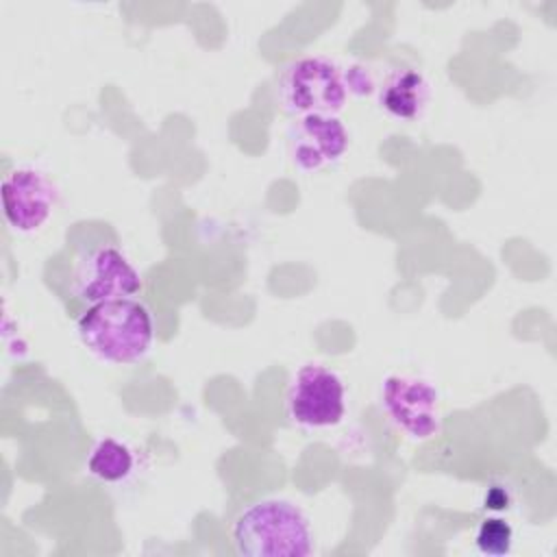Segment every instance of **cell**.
Instances as JSON below:
<instances>
[{
	"instance_id": "obj_1",
	"label": "cell",
	"mask_w": 557,
	"mask_h": 557,
	"mask_svg": "<svg viewBox=\"0 0 557 557\" xmlns=\"http://www.w3.org/2000/svg\"><path fill=\"white\" fill-rule=\"evenodd\" d=\"M76 331L83 346L107 363H137L154 342L152 313L137 298H115L87 307Z\"/></svg>"
},
{
	"instance_id": "obj_2",
	"label": "cell",
	"mask_w": 557,
	"mask_h": 557,
	"mask_svg": "<svg viewBox=\"0 0 557 557\" xmlns=\"http://www.w3.org/2000/svg\"><path fill=\"white\" fill-rule=\"evenodd\" d=\"M313 540L307 513L285 498L257 500L233 522V544L244 557H307Z\"/></svg>"
},
{
	"instance_id": "obj_3",
	"label": "cell",
	"mask_w": 557,
	"mask_h": 557,
	"mask_svg": "<svg viewBox=\"0 0 557 557\" xmlns=\"http://www.w3.org/2000/svg\"><path fill=\"white\" fill-rule=\"evenodd\" d=\"M276 98L281 109L296 117L337 115L348 102L344 67L322 54L298 57L278 72Z\"/></svg>"
},
{
	"instance_id": "obj_4",
	"label": "cell",
	"mask_w": 557,
	"mask_h": 557,
	"mask_svg": "<svg viewBox=\"0 0 557 557\" xmlns=\"http://www.w3.org/2000/svg\"><path fill=\"white\" fill-rule=\"evenodd\" d=\"M72 294L87 307L133 298L141 292L144 281L131 259L113 244H100L81 252L70 274Z\"/></svg>"
},
{
	"instance_id": "obj_5",
	"label": "cell",
	"mask_w": 557,
	"mask_h": 557,
	"mask_svg": "<svg viewBox=\"0 0 557 557\" xmlns=\"http://www.w3.org/2000/svg\"><path fill=\"white\" fill-rule=\"evenodd\" d=\"M287 413L305 429L337 426L346 413L342 376L322 363L300 366L287 387Z\"/></svg>"
},
{
	"instance_id": "obj_6",
	"label": "cell",
	"mask_w": 557,
	"mask_h": 557,
	"mask_svg": "<svg viewBox=\"0 0 557 557\" xmlns=\"http://www.w3.org/2000/svg\"><path fill=\"white\" fill-rule=\"evenodd\" d=\"M381 407L389 422L413 440L440 433V394L426 379L389 374L381 385Z\"/></svg>"
},
{
	"instance_id": "obj_7",
	"label": "cell",
	"mask_w": 557,
	"mask_h": 557,
	"mask_svg": "<svg viewBox=\"0 0 557 557\" xmlns=\"http://www.w3.org/2000/svg\"><path fill=\"white\" fill-rule=\"evenodd\" d=\"M0 196L7 224L22 235L39 231L54 213L59 200L57 185L50 176L30 165L4 174Z\"/></svg>"
},
{
	"instance_id": "obj_8",
	"label": "cell",
	"mask_w": 557,
	"mask_h": 557,
	"mask_svg": "<svg viewBox=\"0 0 557 557\" xmlns=\"http://www.w3.org/2000/svg\"><path fill=\"white\" fill-rule=\"evenodd\" d=\"M350 133L339 115H300L287 128V154L302 172H320L344 159Z\"/></svg>"
},
{
	"instance_id": "obj_9",
	"label": "cell",
	"mask_w": 557,
	"mask_h": 557,
	"mask_svg": "<svg viewBox=\"0 0 557 557\" xmlns=\"http://www.w3.org/2000/svg\"><path fill=\"white\" fill-rule=\"evenodd\" d=\"M379 107L403 122H416L424 115L431 100L429 78L413 67H394L376 85Z\"/></svg>"
},
{
	"instance_id": "obj_10",
	"label": "cell",
	"mask_w": 557,
	"mask_h": 557,
	"mask_svg": "<svg viewBox=\"0 0 557 557\" xmlns=\"http://www.w3.org/2000/svg\"><path fill=\"white\" fill-rule=\"evenodd\" d=\"M135 470V453L115 437H102L87 457V472L102 483L126 481Z\"/></svg>"
},
{
	"instance_id": "obj_11",
	"label": "cell",
	"mask_w": 557,
	"mask_h": 557,
	"mask_svg": "<svg viewBox=\"0 0 557 557\" xmlns=\"http://www.w3.org/2000/svg\"><path fill=\"white\" fill-rule=\"evenodd\" d=\"M474 544H476L479 553H483V555L503 557L513 546V529L503 518H485V520H481V524L476 529Z\"/></svg>"
},
{
	"instance_id": "obj_12",
	"label": "cell",
	"mask_w": 557,
	"mask_h": 557,
	"mask_svg": "<svg viewBox=\"0 0 557 557\" xmlns=\"http://www.w3.org/2000/svg\"><path fill=\"white\" fill-rule=\"evenodd\" d=\"M344 76H346V85H348V94H357V96H366V94H372L376 89L374 85V78L370 74L368 67H361V65H352L348 70H344Z\"/></svg>"
},
{
	"instance_id": "obj_13",
	"label": "cell",
	"mask_w": 557,
	"mask_h": 557,
	"mask_svg": "<svg viewBox=\"0 0 557 557\" xmlns=\"http://www.w3.org/2000/svg\"><path fill=\"white\" fill-rule=\"evenodd\" d=\"M509 505V492L503 485H492L485 494V507L487 509H505Z\"/></svg>"
}]
</instances>
